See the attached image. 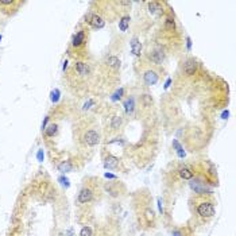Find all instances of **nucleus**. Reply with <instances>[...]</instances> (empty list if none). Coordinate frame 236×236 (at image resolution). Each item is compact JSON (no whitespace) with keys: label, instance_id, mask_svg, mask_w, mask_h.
<instances>
[{"label":"nucleus","instance_id":"obj_1","mask_svg":"<svg viewBox=\"0 0 236 236\" xmlns=\"http://www.w3.org/2000/svg\"><path fill=\"white\" fill-rule=\"evenodd\" d=\"M22 4H23L22 2H15V0H3L0 2V12H3L7 16H11L19 10Z\"/></svg>","mask_w":236,"mask_h":236},{"label":"nucleus","instance_id":"obj_2","mask_svg":"<svg viewBox=\"0 0 236 236\" xmlns=\"http://www.w3.org/2000/svg\"><path fill=\"white\" fill-rule=\"evenodd\" d=\"M81 142H83L85 146H89V147H93L99 144L100 142V135L96 130H87L85 132H83L81 135Z\"/></svg>","mask_w":236,"mask_h":236},{"label":"nucleus","instance_id":"obj_3","mask_svg":"<svg viewBox=\"0 0 236 236\" xmlns=\"http://www.w3.org/2000/svg\"><path fill=\"white\" fill-rule=\"evenodd\" d=\"M197 212L201 217H205V219H209L215 215V206L211 201H202L201 204H198L197 206Z\"/></svg>","mask_w":236,"mask_h":236},{"label":"nucleus","instance_id":"obj_4","mask_svg":"<svg viewBox=\"0 0 236 236\" xmlns=\"http://www.w3.org/2000/svg\"><path fill=\"white\" fill-rule=\"evenodd\" d=\"M158 78H159V77H158V73L154 69H147L143 73V81L146 85H148V87L155 85L158 83Z\"/></svg>","mask_w":236,"mask_h":236},{"label":"nucleus","instance_id":"obj_5","mask_svg":"<svg viewBox=\"0 0 236 236\" xmlns=\"http://www.w3.org/2000/svg\"><path fill=\"white\" fill-rule=\"evenodd\" d=\"M88 30H80L78 33H77L74 37H73V40H72V46L73 47H81L83 45L87 42V38H88Z\"/></svg>","mask_w":236,"mask_h":236},{"label":"nucleus","instance_id":"obj_6","mask_svg":"<svg viewBox=\"0 0 236 236\" xmlns=\"http://www.w3.org/2000/svg\"><path fill=\"white\" fill-rule=\"evenodd\" d=\"M88 23L93 27V29H103L105 26V20L103 19L101 16L96 15V13H92V15H88Z\"/></svg>","mask_w":236,"mask_h":236},{"label":"nucleus","instance_id":"obj_7","mask_svg":"<svg viewBox=\"0 0 236 236\" xmlns=\"http://www.w3.org/2000/svg\"><path fill=\"white\" fill-rule=\"evenodd\" d=\"M184 72H185V74H188V76H193L197 72V61L194 60V58L188 60L184 65Z\"/></svg>","mask_w":236,"mask_h":236},{"label":"nucleus","instance_id":"obj_8","mask_svg":"<svg viewBox=\"0 0 236 236\" xmlns=\"http://www.w3.org/2000/svg\"><path fill=\"white\" fill-rule=\"evenodd\" d=\"M92 198H93V192L89 188H84L78 194V201L81 204H87L89 201H92Z\"/></svg>","mask_w":236,"mask_h":236},{"label":"nucleus","instance_id":"obj_9","mask_svg":"<svg viewBox=\"0 0 236 236\" xmlns=\"http://www.w3.org/2000/svg\"><path fill=\"white\" fill-rule=\"evenodd\" d=\"M148 11L154 16H161L163 13V6L158 2H150L148 3Z\"/></svg>","mask_w":236,"mask_h":236},{"label":"nucleus","instance_id":"obj_10","mask_svg":"<svg viewBox=\"0 0 236 236\" xmlns=\"http://www.w3.org/2000/svg\"><path fill=\"white\" fill-rule=\"evenodd\" d=\"M163 57H165V54H163V50L159 49V47H157L151 54H150V58H151V61L155 62V63H162Z\"/></svg>","mask_w":236,"mask_h":236},{"label":"nucleus","instance_id":"obj_11","mask_svg":"<svg viewBox=\"0 0 236 236\" xmlns=\"http://www.w3.org/2000/svg\"><path fill=\"white\" fill-rule=\"evenodd\" d=\"M117 166H119V159H117L116 157L110 155L104 161V167H105V169H116Z\"/></svg>","mask_w":236,"mask_h":236},{"label":"nucleus","instance_id":"obj_12","mask_svg":"<svg viewBox=\"0 0 236 236\" xmlns=\"http://www.w3.org/2000/svg\"><path fill=\"white\" fill-rule=\"evenodd\" d=\"M105 65L113 70H117L120 67V60L117 57H108L105 60Z\"/></svg>","mask_w":236,"mask_h":236},{"label":"nucleus","instance_id":"obj_13","mask_svg":"<svg viewBox=\"0 0 236 236\" xmlns=\"http://www.w3.org/2000/svg\"><path fill=\"white\" fill-rule=\"evenodd\" d=\"M131 50H132L134 56H140V51H142V43L139 42L138 38H132V40H131Z\"/></svg>","mask_w":236,"mask_h":236},{"label":"nucleus","instance_id":"obj_14","mask_svg":"<svg viewBox=\"0 0 236 236\" xmlns=\"http://www.w3.org/2000/svg\"><path fill=\"white\" fill-rule=\"evenodd\" d=\"M58 170L62 171V173H69V171L73 170V165L69 161H63L58 165Z\"/></svg>","mask_w":236,"mask_h":236},{"label":"nucleus","instance_id":"obj_15","mask_svg":"<svg viewBox=\"0 0 236 236\" xmlns=\"http://www.w3.org/2000/svg\"><path fill=\"white\" fill-rule=\"evenodd\" d=\"M124 108H126V112L127 115H132L134 112V108H135V104H134V99L132 97H128L124 101Z\"/></svg>","mask_w":236,"mask_h":236},{"label":"nucleus","instance_id":"obj_16","mask_svg":"<svg viewBox=\"0 0 236 236\" xmlns=\"http://www.w3.org/2000/svg\"><path fill=\"white\" fill-rule=\"evenodd\" d=\"M180 175L182 177L184 180H192L193 178V171L189 169V167H182L180 170Z\"/></svg>","mask_w":236,"mask_h":236},{"label":"nucleus","instance_id":"obj_17","mask_svg":"<svg viewBox=\"0 0 236 236\" xmlns=\"http://www.w3.org/2000/svg\"><path fill=\"white\" fill-rule=\"evenodd\" d=\"M130 20H131L130 16H123L119 20V27L121 31H127V29H128V26H130Z\"/></svg>","mask_w":236,"mask_h":236},{"label":"nucleus","instance_id":"obj_18","mask_svg":"<svg viewBox=\"0 0 236 236\" xmlns=\"http://www.w3.org/2000/svg\"><path fill=\"white\" fill-rule=\"evenodd\" d=\"M173 147L175 148V151H177V155H178L180 158H184L185 157V151H184V148H182V146L180 144V142L178 140H173Z\"/></svg>","mask_w":236,"mask_h":236},{"label":"nucleus","instance_id":"obj_19","mask_svg":"<svg viewBox=\"0 0 236 236\" xmlns=\"http://www.w3.org/2000/svg\"><path fill=\"white\" fill-rule=\"evenodd\" d=\"M57 131H58L57 124H50L47 128H45V135L46 137H54L57 134Z\"/></svg>","mask_w":236,"mask_h":236},{"label":"nucleus","instance_id":"obj_20","mask_svg":"<svg viewBox=\"0 0 236 236\" xmlns=\"http://www.w3.org/2000/svg\"><path fill=\"white\" fill-rule=\"evenodd\" d=\"M121 121H123L121 116H115V117H112V121H111L112 130H119L120 126H121Z\"/></svg>","mask_w":236,"mask_h":236},{"label":"nucleus","instance_id":"obj_21","mask_svg":"<svg viewBox=\"0 0 236 236\" xmlns=\"http://www.w3.org/2000/svg\"><path fill=\"white\" fill-rule=\"evenodd\" d=\"M140 101L143 103V105L144 107H151V104H153V99L150 94H143L142 99H140Z\"/></svg>","mask_w":236,"mask_h":236},{"label":"nucleus","instance_id":"obj_22","mask_svg":"<svg viewBox=\"0 0 236 236\" xmlns=\"http://www.w3.org/2000/svg\"><path fill=\"white\" fill-rule=\"evenodd\" d=\"M165 26H166L167 30H174V27H175L174 19H171V18H167L166 22H165Z\"/></svg>","mask_w":236,"mask_h":236},{"label":"nucleus","instance_id":"obj_23","mask_svg":"<svg viewBox=\"0 0 236 236\" xmlns=\"http://www.w3.org/2000/svg\"><path fill=\"white\" fill-rule=\"evenodd\" d=\"M80 236H92V229H90V227H83V229H81V232H80Z\"/></svg>","mask_w":236,"mask_h":236},{"label":"nucleus","instance_id":"obj_24","mask_svg":"<svg viewBox=\"0 0 236 236\" xmlns=\"http://www.w3.org/2000/svg\"><path fill=\"white\" fill-rule=\"evenodd\" d=\"M144 215H146L147 221H153V220H154V217H155V215H154V211H153V209H146Z\"/></svg>","mask_w":236,"mask_h":236},{"label":"nucleus","instance_id":"obj_25","mask_svg":"<svg viewBox=\"0 0 236 236\" xmlns=\"http://www.w3.org/2000/svg\"><path fill=\"white\" fill-rule=\"evenodd\" d=\"M124 93V89L123 88H120L117 92L115 93V96H113V100H117V99H121V94Z\"/></svg>","mask_w":236,"mask_h":236},{"label":"nucleus","instance_id":"obj_26","mask_svg":"<svg viewBox=\"0 0 236 236\" xmlns=\"http://www.w3.org/2000/svg\"><path fill=\"white\" fill-rule=\"evenodd\" d=\"M60 182L66 188L69 186V181H67V178H65V177H60Z\"/></svg>","mask_w":236,"mask_h":236},{"label":"nucleus","instance_id":"obj_27","mask_svg":"<svg viewBox=\"0 0 236 236\" xmlns=\"http://www.w3.org/2000/svg\"><path fill=\"white\" fill-rule=\"evenodd\" d=\"M158 208H159V212L163 213V206H162V200L158 198Z\"/></svg>","mask_w":236,"mask_h":236},{"label":"nucleus","instance_id":"obj_28","mask_svg":"<svg viewBox=\"0 0 236 236\" xmlns=\"http://www.w3.org/2000/svg\"><path fill=\"white\" fill-rule=\"evenodd\" d=\"M105 177H107V178H112V180L116 178V175H113V174H111V173H105Z\"/></svg>","mask_w":236,"mask_h":236},{"label":"nucleus","instance_id":"obj_29","mask_svg":"<svg viewBox=\"0 0 236 236\" xmlns=\"http://www.w3.org/2000/svg\"><path fill=\"white\" fill-rule=\"evenodd\" d=\"M173 236H182V233H181L180 231H174V232H173Z\"/></svg>","mask_w":236,"mask_h":236},{"label":"nucleus","instance_id":"obj_30","mask_svg":"<svg viewBox=\"0 0 236 236\" xmlns=\"http://www.w3.org/2000/svg\"><path fill=\"white\" fill-rule=\"evenodd\" d=\"M170 85V80H167V83H166V85H165V88H167Z\"/></svg>","mask_w":236,"mask_h":236},{"label":"nucleus","instance_id":"obj_31","mask_svg":"<svg viewBox=\"0 0 236 236\" xmlns=\"http://www.w3.org/2000/svg\"><path fill=\"white\" fill-rule=\"evenodd\" d=\"M69 236H73V235H72V233H69Z\"/></svg>","mask_w":236,"mask_h":236}]
</instances>
